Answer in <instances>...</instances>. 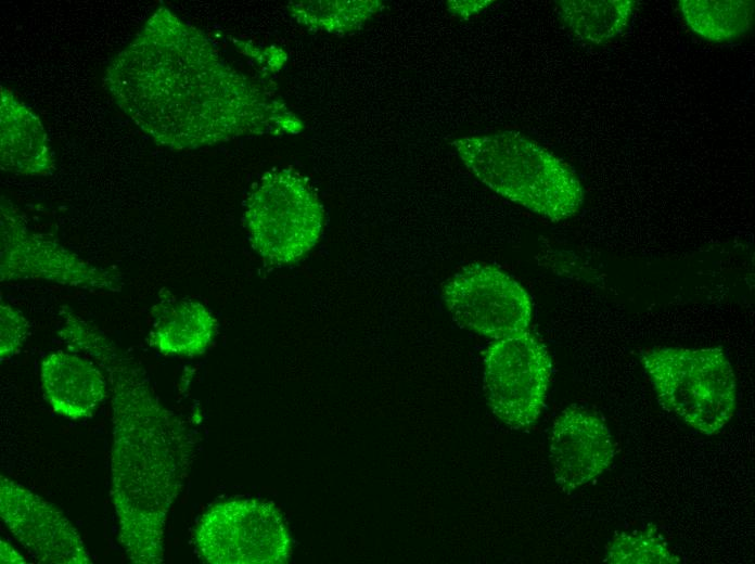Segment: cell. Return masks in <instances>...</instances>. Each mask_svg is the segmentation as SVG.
<instances>
[{
  "mask_svg": "<svg viewBox=\"0 0 755 564\" xmlns=\"http://www.w3.org/2000/svg\"><path fill=\"white\" fill-rule=\"evenodd\" d=\"M103 85L138 128L171 150L304 128L274 92L227 63L202 30L165 5L113 57Z\"/></svg>",
  "mask_w": 755,
  "mask_h": 564,
  "instance_id": "cell-1",
  "label": "cell"
},
{
  "mask_svg": "<svg viewBox=\"0 0 755 564\" xmlns=\"http://www.w3.org/2000/svg\"><path fill=\"white\" fill-rule=\"evenodd\" d=\"M59 336L102 368L110 383L111 498L118 541L135 564L164 562L168 512L183 488L195 443L154 393L142 367L95 324L63 309Z\"/></svg>",
  "mask_w": 755,
  "mask_h": 564,
  "instance_id": "cell-2",
  "label": "cell"
},
{
  "mask_svg": "<svg viewBox=\"0 0 755 564\" xmlns=\"http://www.w3.org/2000/svg\"><path fill=\"white\" fill-rule=\"evenodd\" d=\"M450 145L487 188L551 221L573 217L584 203L573 168L519 131L463 136Z\"/></svg>",
  "mask_w": 755,
  "mask_h": 564,
  "instance_id": "cell-3",
  "label": "cell"
},
{
  "mask_svg": "<svg viewBox=\"0 0 755 564\" xmlns=\"http://www.w3.org/2000/svg\"><path fill=\"white\" fill-rule=\"evenodd\" d=\"M640 361L660 405L693 430L712 436L732 418L737 382L721 348H653Z\"/></svg>",
  "mask_w": 755,
  "mask_h": 564,
  "instance_id": "cell-4",
  "label": "cell"
},
{
  "mask_svg": "<svg viewBox=\"0 0 755 564\" xmlns=\"http://www.w3.org/2000/svg\"><path fill=\"white\" fill-rule=\"evenodd\" d=\"M244 220L253 248L267 262L282 266L315 247L325 217L317 193L299 172L276 169L252 188Z\"/></svg>",
  "mask_w": 755,
  "mask_h": 564,
  "instance_id": "cell-5",
  "label": "cell"
},
{
  "mask_svg": "<svg viewBox=\"0 0 755 564\" xmlns=\"http://www.w3.org/2000/svg\"><path fill=\"white\" fill-rule=\"evenodd\" d=\"M194 542L212 564H276L291 553V539L279 511L257 500H229L200 518Z\"/></svg>",
  "mask_w": 755,
  "mask_h": 564,
  "instance_id": "cell-6",
  "label": "cell"
},
{
  "mask_svg": "<svg viewBox=\"0 0 755 564\" xmlns=\"http://www.w3.org/2000/svg\"><path fill=\"white\" fill-rule=\"evenodd\" d=\"M551 369L546 346L528 330L495 339L484 354V388L494 415L514 430L535 423L545 407Z\"/></svg>",
  "mask_w": 755,
  "mask_h": 564,
  "instance_id": "cell-7",
  "label": "cell"
},
{
  "mask_svg": "<svg viewBox=\"0 0 755 564\" xmlns=\"http://www.w3.org/2000/svg\"><path fill=\"white\" fill-rule=\"evenodd\" d=\"M0 213V281L38 280L120 292V273L86 261L56 241L33 232L4 195Z\"/></svg>",
  "mask_w": 755,
  "mask_h": 564,
  "instance_id": "cell-8",
  "label": "cell"
},
{
  "mask_svg": "<svg viewBox=\"0 0 755 564\" xmlns=\"http://www.w3.org/2000/svg\"><path fill=\"white\" fill-rule=\"evenodd\" d=\"M451 318L476 334L500 339L528 330L533 305L526 290L496 266L472 262L443 287Z\"/></svg>",
  "mask_w": 755,
  "mask_h": 564,
  "instance_id": "cell-9",
  "label": "cell"
},
{
  "mask_svg": "<svg viewBox=\"0 0 755 564\" xmlns=\"http://www.w3.org/2000/svg\"><path fill=\"white\" fill-rule=\"evenodd\" d=\"M0 516L37 562L92 563L81 537L62 511L3 475L0 476Z\"/></svg>",
  "mask_w": 755,
  "mask_h": 564,
  "instance_id": "cell-10",
  "label": "cell"
},
{
  "mask_svg": "<svg viewBox=\"0 0 755 564\" xmlns=\"http://www.w3.org/2000/svg\"><path fill=\"white\" fill-rule=\"evenodd\" d=\"M614 457L611 432L597 413L568 407L555 418L549 459L554 480L563 491L571 492L601 475Z\"/></svg>",
  "mask_w": 755,
  "mask_h": 564,
  "instance_id": "cell-11",
  "label": "cell"
},
{
  "mask_svg": "<svg viewBox=\"0 0 755 564\" xmlns=\"http://www.w3.org/2000/svg\"><path fill=\"white\" fill-rule=\"evenodd\" d=\"M0 167L21 176H49L55 161L40 118L14 93L0 86Z\"/></svg>",
  "mask_w": 755,
  "mask_h": 564,
  "instance_id": "cell-12",
  "label": "cell"
},
{
  "mask_svg": "<svg viewBox=\"0 0 755 564\" xmlns=\"http://www.w3.org/2000/svg\"><path fill=\"white\" fill-rule=\"evenodd\" d=\"M40 382L53 411L72 420L90 416L107 394V382L99 366L62 350L43 358Z\"/></svg>",
  "mask_w": 755,
  "mask_h": 564,
  "instance_id": "cell-13",
  "label": "cell"
},
{
  "mask_svg": "<svg viewBox=\"0 0 755 564\" xmlns=\"http://www.w3.org/2000/svg\"><path fill=\"white\" fill-rule=\"evenodd\" d=\"M152 315L149 344L163 355H201L217 333V320L206 306L195 300L162 302Z\"/></svg>",
  "mask_w": 755,
  "mask_h": 564,
  "instance_id": "cell-14",
  "label": "cell"
},
{
  "mask_svg": "<svg viewBox=\"0 0 755 564\" xmlns=\"http://www.w3.org/2000/svg\"><path fill=\"white\" fill-rule=\"evenodd\" d=\"M632 0H561L559 15L580 40L602 44L620 35L635 10Z\"/></svg>",
  "mask_w": 755,
  "mask_h": 564,
  "instance_id": "cell-15",
  "label": "cell"
},
{
  "mask_svg": "<svg viewBox=\"0 0 755 564\" xmlns=\"http://www.w3.org/2000/svg\"><path fill=\"white\" fill-rule=\"evenodd\" d=\"M678 5L691 30L713 42L743 37L754 22L753 0H681Z\"/></svg>",
  "mask_w": 755,
  "mask_h": 564,
  "instance_id": "cell-16",
  "label": "cell"
},
{
  "mask_svg": "<svg viewBox=\"0 0 755 564\" xmlns=\"http://www.w3.org/2000/svg\"><path fill=\"white\" fill-rule=\"evenodd\" d=\"M383 7L379 0L298 1L290 4L289 11L310 29L344 35L361 28Z\"/></svg>",
  "mask_w": 755,
  "mask_h": 564,
  "instance_id": "cell-17",
  "label": "cell"
},
{
  "mask_svg": "<svg viewBox=\"0 0 755 564\" xmlns=\"http://www.w3.org/2000/svg\"><path fill=\"white\" fill-rule=\"evenodd\" d=\"M603 562L610 564H676L674 554L654 529L616 534L605 548Z\"/></svg>",
  "mask_w": 755,
  "mask_h": 564,
  "instance_id": "cell-18",
  "label": "cell"
},
{
  "mask_svg": "<svg viewBox=\"0 0 755 564\" xmlns=\"http://www.w3.org/2000/svg\"><path fill=\"white\" fill-rule=\"evenodd\" d=\"M0 357L7 359L24 346L30 323L24 315L8 304L0 305Z\"/></svg>",
  "mask_w": 755,
  "mask_h": 564,
  "instance_id": "cell-19",
  "label": "cell"
},
{
  "mask_svg": "<svg viewBox=\"0 0 755 564\" xmlns=\"http://www.w3.org/2000/svg\"><path fill=\"white\" fill-rule=\"evenodd\" d=\"M494 1L487 0H463V1H447V10L459 18L466 20L477 13H481Z\"/></svg>",
  "mask_w": 755,
  "mask_h": 564,
  "instance_id": "cell-20",
  "label": "cell"
},
{
  "mask_svg": "<svg viewBox=\"0 0 755 564\" xmlns=\"http://www.w3.org/2000/svg\"><path fill=\"white\" fill-rule=\"evenodd\" d=\"M0 548L1 563H26L23 556L3 539L0 541Z\"/></svg>",
  "mask_w": 755,
  "mask_h": 564,
  "instance_id": "cell-21",
  "label": "cell"
}]
</instances>
